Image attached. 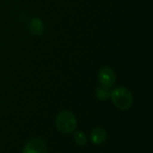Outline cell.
Wrapping results in <instances>:
<instances>
[{
	"label": "cell",
	"mask_w": 153,
	"mask_h": 153,
	"mask_svg": "<svg viewBox=\"0 0 153 153\" xmlns=\"http://www.w3.org/2000/svg\"><path fill=\"white\" fill-rule=\"evenodd\" d=\"M110 98L117 108L122 111L129 110L134 104V96L132 92L124 87H118L111 90Z\"/></svg>",
	"instance_id": "1"
},
{
	"label": "cell",
	"mask_w": 153,
	"mask_h": 153,
	"mask_svg": "<svg viewBox=\"0 0 153 153\" xmlns=\"http://www.w3.org/2000/svg\"><path fill=\"white\" fill-rule=\"evenodd\" d=\"M56 126L63 134L72 133L77 127V120L74 115L67 110L61 111L56 118Z\"/></svg>",
	"instance_id": "2"
},
{
	"label": "cell",
	"mask_w": 153,
	"mask_h": 153,
	"mask_svg": "<svg viewBox=\"0 0 153 153\" xmlns=\"http://www.w3.org/2000/svg\"><path fill=\"white\" fill-rule=\"evenodd\" d=\"M29 30L33 35H41L44 32V23L41 19L38 17L32 18L29 23Z\"/></svg>",
	"instance_id": "6"
},
{
	"label": "cell",
	"mask_w": 153,
	"mask_h": 153,
	"mask_svg": "<svg viewBox=\"0 0 153 153\" xmlns=\"http://www.w3.org/2000/svg\"><path fill=\"white\" fill-rule=\"evenodd\" d=\"M108 139V133L106 129L102 127H96L94 128L90 134V141L94 145H100L103 144Z\"/></svg>",
	"instance_id": "5"
},
{
	"label": "cell",
	"mask_w": 153,
	"mask_h": 153,
	"mask_svg": "<svg viewBox=\"0 0 153 153\" xmlns=\"http://www.w3.org/2000/svg\"><path fill=\"white\" fill-rule=\"evenodd\" d=\"M116 73L114 70L108 67H103L100 69L98 73V79L100 84V86L104 87L110 88L113 87V85L116 82Z\"/></svg>",
	"instance_id": "3"
},
{
	"label": "cell",
	"mask_w": 153,
	"mask_h": 153,
	"mask_svg": "<svg viewBox=\"0 0 153 153\" xmlns=\"http://www.w3.org/2000/svg\"><path fill=\"white\" fill-rule=\"evenodd\" d=\"M48 147L44 140L41 138H34L29 141L23 150L22 153H47Z\"/></svg>",
	"instance_id": "4"
},
{
	"label": "cell",
	"mask_w": 153,
	"mask_h": 153,
	"mask_svg": "<svg viewBox=\"0 0 153 153\" xmlns=\"http://www.w3.org/2000/svg\"><path fill=\"white\" fill-rule=\"evenodd\" d=\"M74 139L76 144H78L79 146H84L88 142V139H87L86 134L83 132H81V131L74 132Z\"/></svg>",
	"instance_id": "8"
},
{
	"label": "cell",
	"mask_w": 153,
	"mask_h": 153,
	"mask_svg": "<svg viewBox=\"0 0 153 153\" xmlns=\"http://www.w3.org/2000/svg\"><path fill=\"white\" fill-rule=\"evenodd\" d=\"M95 95L96 96L101 100V101H106L108 99L110 98V96H111V90L110 88H108V87H104L102 86H100L99 87L96 88V92H95Z\"/></svg>",
	"instance_id": "7"
}]
</instances>
